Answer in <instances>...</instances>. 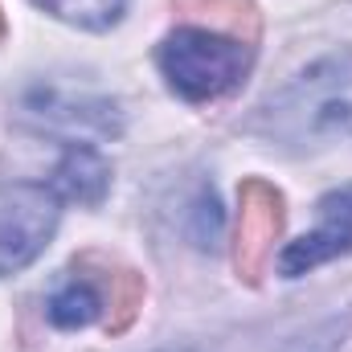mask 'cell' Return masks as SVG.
Instances as JSON below:
<instances>
[{
	"label": "cell",
	"mask_w": 352,
	"mask_h": 352,
	"mask_svg": "<svg viewBox=\"0 0 352 352\" xmlns=\"http://www.w3.org/2000/svg\"><path fill=\"white\" fill-rule=\"evenodd\" d=\"M107 299H111L107 332H123L144 307V274H135V270H115L111 274L107 270Z\"/></svg>",
	"instance_id": "9"
},
{
	"label": "cell",
	"mask_w": 352,
	"mask_h": 352,
	"mask_svg": "<svg viewBox=\"0 0 352 352\" xmlns=\"http://www.w3.org/2000/svg\"><path fill=\"white\" fill-rule=\"evenodd\" d=\"M0 37H4V12H0Z\"/></svg>",
	"instance_id": "10"
},
{
	"label": "cell",
	"mask_w": 352,
	"mask_h": 352,
	"mask_svg": "<svg viewBox=\"0 0 352 352\" xmlns=\"http://www.w3.org/2000/svg\"><path fill=\"white\" fill-rule=\"evenodd\" d=\"M254 131L291 152L328 148L352 135V50L311 62L278 94H270Z\"/></svg>",
	"instance_id": "1"
},
{
	"label": "cell",
	"mask_w": 352,
	"mask_h": 352,
	"mask_svg": "<svg viewBox=\"0 0 352 352\" xmlns=\"http://www.w3.org/2000/svg\"><path fill=\"white\" fill-rule=\"evenodd\" d=\"M278 234H283V192L263 176L242 180L238 226H234V266L246 283H263Z\"/></svg>",
	"instance_id": "4"
},
{
	"label": "cell",
	"mask_w": 352,
	"mask_h": 352,
	"mask_svg": "<svg viewBox=\"0 0 352 352\" xmlns=\"http://www.w3.org/2000/svg\"><path fill=\"white\" fill-rule=\"evenodd\" d=\"M62 221V197L50 184H0V274L33 263Z\"/></svg>",
	"instance_id": "3"
},
{
	"label": "cell",
	"mask_w": 352,
	"mask_h": 352,
	"mask_svg": "<svg viewBox=\"0 0 352 352\" xmlns=\"http://www.w3.org/2000/svg\"><path fill=\"white\" fill-rule=\"evenodd\" d=\"M45 311H50V324L54 328H87V324H94L102 316V295L94 291V283L82 274V266H78V274H70L50 295Z\"/></svg>",
	"instance_id": "7"
},
{
	"label": "cell",
	"mask_w": 352,
	"mask_h": 352,
	"mask_svg": "<svg viewBox=\"0 0 352 352\" xmlns=\"http://www.w3.org/2000/svg\"><path fill=\"white\" fill-rule=\"evenodd\" d=\"M37 4L45 12H54L58 21L87 29V33H102V29L119 25L127 12V0H37Z\"/></svg>",
	"instance_id": "8"
},
{
	"label": "cell",
	"mask_w": 352,
	"mask_h": 352,
	"mask_svg": "<svg viewBox=\"0 0 352 352\" xmlns=\"http://www.w3.org/2000/svg\"><path fill=\"white\" fill-rule=\"evenodd\" d=\"M156 62L173 94H180L184 102H209V98H221L234 87H242L254 62V45L213 33V29L184 25L160 41Z\"/></svg>",
	"instance_id": "2"
},
{
	"label": "cell",
	"mask_w": 352,
	"mask_h": 352,
	"mask_svg": "<svg viewBox=\"0 0 352 352\" xmlns=\"http://www.w3.org/2000/svg\"><path fill=\"white\" fill-rule=\"evenodd\" d=\"M320 226L303 238H295L283 254H278V274L283 278H299L316 266L332 263L340 254L352 250V188H336V192H324L320 205Z\"/></svg>",
	"instance_id": "5"
},
{
	"label": "cell",
	"mask_w": 352,
	"mask_h": 352,
	"mask_svg": "<svg viewBox=\"0 0 352 352\" xmlns=\"http://www.w3.org/2000/svg\"><path fill=\"white\" fill-rule=\"evenodd\" d=\"M50 188L62 201H78V205H98L111 188V164L90 148V144H70L54 168Z\"/></svg>",
	"instance_id": "6"
}]
</instances>
